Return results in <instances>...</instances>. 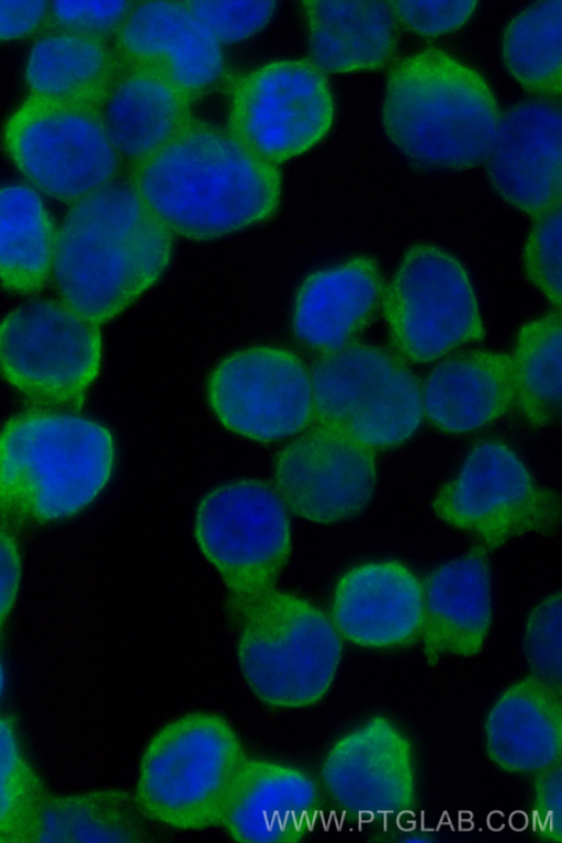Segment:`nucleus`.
Segmentation results:
<instances>
[{"instance_id": "8", "label": "nucleus", "mask_w": 562, "mask_h": 843, "mask_svg": "<svg viewBox=\"0 0 562 843\" xmlns=\"http://www.w3.org/2000/svg\"><path fill=\"white\" fill-rule=\"evenodd\" d=\"M308 372L312 420L372 450L405 441L422 422L417 378L379 347L350 342L321 353Z\"/></svg>"}, {"instance_id": "36", "label": "nucleus", "mask_w": 562, "mask_h": 843, "mask_svg": "<svg viewBox=\"0 0 562 843\" xmlns=\"http://www.w3.org/2000/svg\"><path fill=\"white\" fill-rule=\"evenodd\" d=\"M134 2L57 1L49 3L48 16L56 31L104 40L115 34Z\"/></svg>"}, {"instance_id": "1", "label": "nucleus", "mask_w": 562, "mask_h": 843, "mask_svg": "<svg viewBox=\"0 0 562 843\" xmlns=\"http://www.w3.org/2000/svg\"><path fill=\"white\" fill-rule=\"evenodd\" d=\"M130 182L171 235L195 240L223 237L266 220L281 193L277 166L228 131L192 117L133 167Z\"/></svg>"}, {"instance_id": "19", "label": "nucleus", "mask_w": 562, "mask_h": 843, "mask_svg": "<svg viewBox=\"0 0 562 843\" xmlns=\"http://www.w3.org/2000/svg\"><path fill=\"white\" fill-rule=\"evenodd\" d=\"M422 617V584L400 562L358 565L335 587L331 621L355 644L374 649L403 645L419 634Z\"/></svg>"}, {"instance_id": "3", "label": "nucleus", "mask_w": 562, "mask_h": 843, "mask_svg": "<svg viewBox=\"0 0 562 843\" xmlns=\"http://www.w3.org/2000/svg\"><path fill=\"white\" fill-rule=\"evenodd\" d=\"M114 442L102 424L38 409L0 429V528L12 533L72 516L108 484Z\"/></svg>"}, {"instance_id": "17", "label": "nucleus", "mask_w": 562, "mask_h": 843, "mask_svg": "<svg viewBox=\"0 0 562 843\" xmlns=\"http://www.w3.org/2000/svg\"><path fill=\"white\" fill-rule=\"evenodd\" d=\"M330 798L358 813L407 811L415 800L411 744L385 717H373L339 738L322 764Z\"/></svg>"}, {"instance_id": "31", "label": "nucleus", "mask_w": 562, "mask_h": 843, "mask_svg": "<svg viewBox=\"0 0 562 843\" xmlns=\"http://www.w3.org/2000/svg\"><path fill=\"white\" fill-rule=\"evenodd\" d=\"M561 0L533 3L508 24L503 38L504 63L529 92L560 99Z\"/></svg>"}, {"instance_id": "20", "label": "nucleus", "mask_w": 562, "mask_h": 843, "mask_svg": "<svg viewBox=\"0 0 562 843\" xmlns=\"http://www.w3.org/2000/svg\"><path fill=\"white\" fill-rule=\"evenodd\" d=\"M420 638L427 665L479 654L492 625L490 572L483 555L469 553L434 570L422 584Z\"/></svg>"}, {"instance_id": "39", "label": "nucleus", "mask_w": 562, "mask_h": 843, "mask_svg": "<svg viewBox=\"0 0 562 843\" xmlns=\"http://www.w3.org/2000/svg\"><path fill=\"white\" fill-rule=\"evenodd\" d=\"M46 1H0V41L35 32L48 16Z\"/></svg>"}, {"instance_id": "29", "label": "nucleus", "mask_w": 562, "mask_h": 843, "mask_svg": "<svg viewBox=\"0 0 562 843\" xmlns=\"http://www.w3.org/2000/svg\"><path fill=\"white\" fill-rule=\"evenodd\" d=\"M146 820L136 798L121 789L48 796L36 842L144 841L148 835Z\"/></svg>"}, {"instance_id": "15", "label": "nucleus", "mask_w": 562, "mask_h": 843, "mask_svg": "<svg viewBox=\"0 0 562 843\" xmlns=\"http://www.w3.org/2000/svg\"><path fill=\"white\" fill-rule=\"evenodd\" d=\"M272 487L288 512L334 524L359 516L375 488L374 451L345 432L315 425L273 463Z\"/></svg>"}, {"instance_id": "25", "label": "nucleus", "mask_w": 562, "mask_h": 843, "mask_svg": "<svg viewBox=\"0 0 562 843\" xmlns=\"http://www.w3.org/2000/svg\"><path fill=\"white\" fill-rule=\"evenodd\" d=\"M191 103L167 82L121 65L99 112L120 160L134 167L191 119Z\"/></svg>"}, {"instance_id": "4", "label": "nucleus", "mask_w": 562, "mask_h": 843, "mask_svg": "<svg viewBox=\"0 0 562 843\" xmlns=\"http://www.w3.org/2000/svg\"><path fill=\"white\" fill-rule=\"evenodd\" d=\"M499 116L483 77L442 50L408 55L389 72L383 124L397 149L418 165L462 169L485 161Z\"/></svg>"}, {"instance_id": "16", "label": "nucleus", "mask_w": 562, "mask_h": 843, "mask_svg": "<svg viewBox=\"0 0 562 843\" xmlns=\"http://www.w3.org/2000/svg\"><path fill=\"white\" fill-rule=\"evenodd\" d=\"M114 50L122 66L167 82L191 101L223 70L220 44L184 2L133 3Z\"/></svg>"}, {"instance_id": "14", "label": "nucleus", "mask_w": 562, "mask_h": 843, "mask_svg": "<svg viewBox=\"0 0 562 843\" xmlns=\"http://www.w3.org/2000/svg\"><path fill=\"white\" fill-rule=\"evenodd\" d=\"M207 398L223 426L260 442L293 436L313 419L308 370L274 347L247 348L221 361L209 379Z\"/></svg>"}, {"instance_id": "22", "label": "nucleus", "mask_w": 562, "mask_h": 843, "mask_svg": "<svg viewBox=\"0 0 562 843\" xmlns=\"http://www.w3.org/2000/svg\"><path fill=\"white\" fill-rule=\"evenodd\" d=\"M484 749L510 774H535L560 760L561 689L535 675L508 686L486 716Z\"/></svg>"}, {"instance_id": "37", "label": "nucleus", "mask_w": 562, "mask_h": 843, "mask_svg": "<svg viewBox=\"0 0 562 843\" xmlns=\"http://www.w3.org/2000/svg\"><path fill=\"white\" fill-rule=\"evenodd\" d=\"M395 20L423 36H436L461 26L473 13V1H391Z\"/></svg>"}, {"instance_id": "40", "label": "nucleus", "mask_w": 562, "mask_h": 843, "mask_svg": "<svg viewBox=\"0 0 562 843\" xmlns=\"http://www.w3.org/2000/svg\"><path fill=\"white\" fill-rule=\"evenodd\" d=\"M21 581V555L14 533L0 528V629L11 612Z\"/></svg>"}, {"instance_id": "38", "label": "nucleus", "mask_w": 562, "mask_h": 843, "mask_svg": "<svg viewBox=\"0 0 562 843\" xmlns=\"http://www.w3.org/2000/svg\"><path fill=\"white\" fill-rule=\"evenodd\" d=\"M535 774L533 805L539 823V835L544 841L561 843V758Z\"/></svg>"}, {"instance_id": "26", "label": "nucleus", "mask_w": 562, "mask_h": 843, "mask_svg": "<svg viewBox=\"0 0 562 843\" xmlns=\"http://www.w3.org/2000/svg\"><path fill=\"white\" fill-rule=\"evenodd\" d=\"M312 61L322 72L383 66L396 47V20L384 1H304Z\"/></svg>"}, {"instance_id": "10", "label": "nucleus", "mask_w": 562, "mask_h": 843, "mask_svg": "<svg viewBox=\"0 0 562 843\" xmlns=\"http://www.w3.org/2000/svg\"><path fill=\"white\" fill-rule=\"evenodd\" d=\"M435 514L487 549L560 526L559 496L505 443L475 446L432 499Z\"/></svg>"}, {"instance_id": "2", "label": "nucleus", "mask_w": 562, "mask_h": 843, "mask_svg": "<svg viewBox=\"0 0 562 843\" xmlns=\"http://www.w3.org/2000/svg\"><path fill=\"white\" fill-rule=\"evenodd\" d=\"M171 246L131 182L114 180L74 202L57 231L52 272L61 301L105 323L160 278Z\"/></svg>"}, {"instance_id": "18", "label": "nucleus", "mask_w": 562, "mask_h": 843, "mask_svg": "<svg viewBox=\"0 0 562 843\" xmlns=\"http://www.w3.org/2000/svg\"><path fill=\"white\" fill-rule=\"evenodd\" d=\"M487 173L509 204L538 216L561 205V110L529 101L499 116Z\"/></svg>"}, {"instance_id": "33", "label": "nucleus", "mask_w": 562, "mask_h": 843, "mask_svg": "<svg viewBox=\"0 0 562 843\" xmlns=\"http://www.w3.org/2000/svg\"><path fill=\"white\" fill-rule=\"evenodd\" d=\"M522 257L529 280L560 311L561 205L537 216Z\"/></svg>"}, {"instance_id": "41", "label": "nucleus", "mask_w": 562, "mask_h": 843, "mask_svg": "<svg viewBox=\"0 0 562 843\" xmlns=\"http://www.w3.org/2000/svg\"><path fill=\"white\" fill-rule=\"evenodd\" d=\"M3 684H4L3 671H2L1 663H0V696H1V693H2V689H3Z\"/></svg>"}, {"instance_id": "13", "label": "nucleus", "mask_w": 562, "mask_h": 843, "mask_svg": "<svg viewBox=\"0 0 562 843\" xmlns=\"http://www.w3.org/2000/svg\"><path fill=\"white\" fill-rule=\"evenodd\" d=\"M334 119L329 86L313 63L280 60L236 82L228 132L262 160L277 165L316 145Z\"/></svg>"}, {"instance_id": "27", "label": "nucleus", "mask_w": 562, "mask_h": 843, "mask_svg": "<svg viewBox=\"0 0 562 843\" xmlns=\"http://www.w3.org/2000/svg\"><path fill=\"white\" fill-rule=\"evenodd\" d=\"M120 70L105 40L56 31L33 46L25 79L31 95L99 110Z\"/></svg>"}, {"instance_id": "23", "label": "nucleus", "mask_w": 562, "mask_h": 843, "mask_svg": "<svg viewBox=\"0 0 562 843\" xmlns=\"http://www.w3.org/2000/svg\"><path fill=\"white\" fill-rule=\"evenodd\" d=\"M382 294L374 260L356 257L311 274L297 291L293 327L302 344L321 353L350 344Z\"/></svg>"}, {"instance_id": "12", "label": "nucleus", "mask_w": 562, "mask_h": 843, "mask_svg": "<svg viewBox=\"0 0 562 843\" xmlns=\"http://www.w3.org/2000/svg\"><path fill=\"white\" fill-rule=\"evenodd\" d=\"M384 315L397 350L429 362L471 341L484 329L467 270L430 244L409 248L384 294Z\"/></svg>"}, {"instance_id": "7", "label": "nucleus", "mask_w": 562, "mask_h": 843, "mask_svg": "<svg viewBox=\"0 0 562 843\" xmlns=\"http://www.w3.org/2000/svg\"><path fill=\"white\" fill-rule=\"evenodd\" d=\"M194 537L236 617L277 589L292 544L285 506L272 485L255 479L207 493L195 512Z\"/></svg>"}, {"instance_id": "32", "label": "nucleus", "mask_w": 562, "mask_h": 843, "mask_svg": "<svg viewBox=\"0 0 562 843\" xmlns=\"http://www.w3.org/2000/svg\"><path fill=\"white\" fill-rule=\"evenodd\" d=\"M47 798L21 752L13 722L0 717V835L8 841L36 842Z\"/></svg>"}, {"instance_id": "5", "label": "nucleus", "mask_w": 562, "mask_h": 843, "mask_svg": "<svg viewBox=\"0 0 562 843\" xmlns=\"http://www.w3.org/2000/svg\"><path fill=\"white\" fill-rule=\"evenodd\" d=\"M247 756L222 716L198 711L160 728L140 757L135 798L156 823L192 831L220 825Z\"/></svg>"}, {"instance_id": "11", "label": "nucleus", "mask_w": 562, "mask_h": 843, "mask_svg": "<svg viewBox=\"0 0 562 843\" xmlns=\"http://www.w3.org/2000/svg\"><path fill=\"white\" fill-rule=\"evenodd\" d=\"M3 143L40 191L76 202L113 182L120 158L99 110L31 95L9 117Z\"/></svg>"}, {"instance_id": "21", "label": "nucleus", "mask_w": 562, "mask_h": 843, "mask_svg": "<svg viewBox=\"0 0 562 843\" xmlns=\"http://www.w3.org/2000/svg\"><path fill=\"white\" fill-rule=\"evenodd\" d=\"M317 806V786L300 768L246 758L220 825L236 842H299Z\"/></svg>"}, {"instance_id": "9", "label": "nucleus", "mask_w": 562, "mask_h": 843, "mask_svg": "<svg viewBox=\"0 0 562 843\" xmlns=\"http://www.w3.org/2000/svg\"><path fill=\"white\" fill-rule=\"evenodd\" d=\"M99 325L63 301L24 303L0 321V374L48 408L79 407L98 375Z\"/></svg>"}, {"instance_id": "6", "label": "nucleus", "mask_w": 562, "mask_h": 843, "mask_svg": "<svg viewBox=\"0 0 562 843\" xmlns=\"http://www.w3.org/2000/svg\"><path fill=\"white\" fill-rule=\"evenodd\" d=\"M237 619L239 668L261 702L303 708L327 694L342 644L333 621L319 608L277 588Z\"/></svg>"}, {"instance_id": "24", "label": "nucleus", "mask_w": 562, "mask_h": 843, "mask_svg": "<svg viewBox=\"0 0 562 843\" xmlns=\"http://www.w3.org/2000/svg\"><path fill=\"white\" fill-rule=\"evenodd\" d=\"M420 389L424 414L437 428L475 430L514 404L512 357L488 350L452 356L428 373Z\"/></svg>"}, {"instance_id": "35", "label": "nucleus", "mask_w": 562, "mask_h": 843, "mask_svg": "<svg viewBox=\"0 0 562 843\" xmlns=\"http://www.w3.org/2000/svg\"><path fill=\"white\" fill-rule=\"evenodd\" d=\"M184 3L220 45L239 42L260 31L277 5L274 1Z\"/></svg>"}, {"instance_id": "34", "label": "nucleus", "mask_w": 562, "mask_h": 843, "mask_svg": "<svg viewBox=\"0 0 562 843\" xmlns=\"http://www.w3.org/2000/svg\"><path fill=\"white\" fill-rule=\"evenodd\" d=\"M533 675L561 689V594L553 593L530 611L524 632Z\"/></svg>"}, {"instance_id": "28", "label": "nucleus", "mask_w": 562, "mask_h": 843, "mask_svg": "<svg viewBox=\"0 0 562 843\" xmlns=\"http://www.w3.org/2000/svg\"><path fill=\"white\" fill-rule=\"evenodd\" d=\"M57 231L36 191L26 186L0 188V284L16 294H33L52 272Z\"/></svg>"}, {"instance_id": "30", "label": "nucleus", "mask_w": 562, "mask_h": 843, "mask_svg": "<svg viewBox=\"0 0 562 843\" xmlns=\"http://www.w3.org/2000/svg\"><path fill=\"white\" fill-rule=\"evenodd\" d=\"M512 357L515 401L532 425L544 427L561 413V313L541 315L518 333Z\"/></svg>"}]
</instances>
